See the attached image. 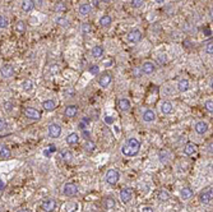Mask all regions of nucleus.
Here are the masks:
<instances>
[{
	"instance_id": "1",
	"label": "nucleus",
	"mask_w": 213,
	"mask_h": 212,
	"mask_svg": "<svg viewBox=\"0 0 213 212\" xmlns=\"http://www.w3.org/2000/svg\"><path fill=\"white\" fill-rule=\"evenodd\" d=\"M139 148H140V143L137 138H130L128 139L126 143L121 148V152L125 155V156H129V157H133V156H137L138 152H139Z\"/></svg>"
},
{
	"instance_id": "2",
	"label": "nucleus",
	"mask_w": 213,
	"mask_h": 212,
	"mask_svg": "<svg viewBox=\"0 0 213 212\" xmlns=\"http://www.w3.org/2000/svg\"><path fill=\"white\" fill-rule=\"evenodd\" d=\"M119 179H120V174H119L116 170H108L107 174H106V182L108 184H111V185H115Z\"/></svg>"
},
{
	"instance_id": "3",
	"label": "nucleus",
	"mask_w": 213,
	"mask_h": 212,
	"mask_svg": "<svg viewBox=\"0 0 213 212\" xmlns=\"http://www.w3.org/2000/svg\"><path fill=\"white\" fill-rule=\"evenodd\" d=\"M60 134H61V126L60 125L55 124V123L50 124V126H49V135L51 138H57Z\"/></svg>"
},
{
	"instance_id": "4",
	"label": "nucleus",
	"mask_w": 213,
	"mask_h": 212,
	"mask_svg": "<svg viewBox=\"0 0 213 212\" xmlns=\"http://www.w3.org/2000/svg\"><path fill=\"white\" fill-rule=\"evenodd\" d=\"M77 192H78V188H77V185L73 184V183H66L64 185V194L68 197H72V196H75Z\"/></svg>"
},
{
	"instance_id": "5",
	"label": "nucleus",
	"mask_w": 213,
	"mask_h": 212,
	"mask_svg": "<svg viewBox=\"0 0 213 212\" xmlns=\"http://www.w3.org/2000/svg\"><path fill=\"white\" fill-rule=\"evenodd\" d=\"M133 198V192L130 188H124L121 192H120V199L123 203H129Z\"/></svg>"
},
{
	"instance_id": "6",
	"label": "nucleus",
	"mask_w": 213,
	"mask_h": 212,
	"mask_svg": "<svg viewBox=\"0 0 213 212\" xmlns=\"http://www.w3.org/2000/svg\"><path fill=\"white\" fill-rule=\"evenodd\" d=\"M24 114L27 118H30V119H33V120H38L41 118V113L38 111V110H35L32 107H28L24 110Z\"/></svg>"
},
{
	"instance_id": "7",
	"label": "nucleus",
	"mask_w": 213,
	"mask_h": 212,
	"mask_svg": "<svg viewBox=\"0 0 213 212\" xmlns=\"http://www.w3.org/2000/svg\"><path fill=\"white\" fill-rule=\"evenodd\" d=\"M142 38V32L139 30H134L132 32H129V35H128V41L129 42H139Z\"/></svg>"
},
{
	"instance_id": "8",
	"label": "nucleus",
	"mask_w": 213,
	"mask_h": 212,
	"mask_svg": "<svg viewBox=\"0 0 213 212\" xmlns=\"http://www.w3.org/2000/svg\"><path fill=\"white\" fill-rule=\"evenodd\" d=\"M56 207V202L54 199H46L42 202V210L45 212H51L54 211V208Z\"/></svg>"
},
{
	"instance_id": "9",
	"label": "nucleus",
	"mask_w": 213,
	"mask_h": 212,
	"mask_svg": "<svg viewBox=\"0 0 213 212\" xmlns=\"http://www.w3.org/2000/svg\"><path fill=\"white\" fill-rule=\"evenodd\" d=\"M200 202L204 203V205H207V203H209L212 201V188H208L206 192H203L200 194Z\"/></svg>"
},
{
	"instance_id": "10",
	"label": "nucleus",
	"mask_w": 213,
	"mask_h": 212,
	"mask_svg": "<svg viewBox=\"0 0 213 212\" xmlns=\"http://www.w3.org/2000/svg\"><path fill=\"white\" fill-rule=\"evenodd\" d=\"M112 81V77H111V74H108V73H104L100 77V86L102 87H107L110 83H111Z\"/></svg>"
},
{
	"instance_id": "11",
	"label": "nucleus",
	"mask_w": 213,
	"mask_h": 212,
	"mask_svg": "<svg viewBox=\"0 0 213 212\" xmlns=\"http://www.w3.org/2000/svg\"><path fill=\"white\" fill-rule=\"evenodd\" d=\"M0 73H2L3 77L9 78V77H13L14 69H13V66H12V65H4V66L2 68V69H0Z\"/></svg>"
},
{
	"instance_id": "12",
	"label": "nucleus",
	"mask_w": 213,
	"mask_h": 212,
	"mask_svg": "<svg viewBox=\"0 0 213 212\" xmlns=\"http://www.w3.org/2000/svg\"><path fill=\"white\" fill-rule=\"evenodd\" d=\"M208 130V124L206 122H198L195 124V132L198 134H204Z\"/></svg>"
},
{
	"instance_id": "13",
	"label": "nucleus",
	"mask_w": 213,
	"mask_h": 212,
	"mask_svg": "<svg viewBox=\"0 0 213 212\" xmlns=\"http://www.w3.org/2000/svg\"><path fill=\"white\" fill-rule=\"evenodd\" d=\"M156 119V114L153 110H146V111L143 113V120L147 122V123H151V122H155Z\"/></svg>"
},
{
	"instance_id": "14",
	"label": "nucleus",
	"mask_w": 213,
	"mask_h": 212,
	"mask_svg": "<svg viewBox=\"0 0 213 212\" xmlns=\"http://www.w3.org/2000/svg\"><path fill=\"white\" fill-rule=\"evenodd\" d=\"M155 64L151 63V62H146L143 65H142V70L144 74H152L153 72H155Z\"/></svg>"
},
{
	"instance_id": "15",
	"label": "nucleus",
	"mask_w": 213,
	"mask_h": 212,
	"mask_svg": "<svg viewBox=\"0 0 213 212\" xmlns=\"http://www.w3.org/2000/svg\"><path fill=\"white\" fill-rule=\"evenodd\" d=\"M117 106H119V109H120L121 111H128V110L130 109V101L128 98H121V100H119Z\"/></svg>"
},
{
	"instance_id": "16",
	"label": "nucleus",
	"mask_w": 213,
	"mask_h": 212,
	"mask_svg": "<svg viewBox=\"0 0 213 212\" xmlns=\"http://www.w3.org/2000/svg\"><path fill=\"white\" fill-rule=\"evenodd\" d=\"M77 113H78V107H77L75 105L66 106L65 111H64L65 116H68V118H73V116H75V115H77Z\"/></svg>"
},
{
	"instance_id": "17",
	"label": "nucleus",
	"mask_w": 213,
	"mask_h": 212,
	"mask_svg": "<svg viewBox=\"0 0 213 212\" xmlns=\"http://www.w3.org/2000/svg\"><path fill=\"white\" fill-rule=\"evenodd\" d=\"M195 151H197V146L194 145V143H186V146L184 147V152L188 156H190V155H194L195 154Z\"/></svg>"
},
{
	"instance_id": "18",
	"label": "nucleus",
	"mask_w": 213,
	"mask_h": 212,
	"mask_svg": "<svg viewBox=\"0 0 213 212\" xmlns=\"http://www.w3.org/2000/svg\"><path fill=\"white\" fill-rule=\"evenodd\" d=\"M33 8H35V3H33V0H23L22 3V9L24 12H31Z\"/></svg>"
},
{
	"instance_id": "19",
	"label": "nucleus",
	"mask_w": 213,
	"mask_h": 212,
	"mask_svg": "<svg viewBox=\"0 0 213 212\" xmlns=\"http://www.w3.org/2000/svg\"><path fill=\"white\" fill-rule=\"evenodd\" d=\"M42 106H44L45 110H47V111H53V110H55L56 107V104L54 100H47V101H44L42 102Z\"/></svg>"
},
{
	"instance_id": "20",
	"label": "nucleus",
	"mask_w": 213,
	"mask_h": 212,
	"mask_svg": "<svg viewBox=\"0 0 213 212\" xmlns=\"http://www.w3.org/2000/svg\"><path fill=\"white\" fill-rule=\"evenodd\" d=\"M177 90L180 92H185L189 90V81L188 79H181L177 83Z\"/></svg>"
},
{
	"instance_id": "21",
	"label": "nucleus",
	"mask_w": 213,
	"mask_h": 212,
	"mask_svg": "<svg viewBox=\"0 0 213 212\" xmlns=\"http://www.w3.org/2000/svg\"><path fill=\"white\" fill-rule=\"evenodd\" d=\"M92 56L93 58H96V59H98V58H101L102 55H104V47L102 46H95L92 49Z\"/></svg>"
},
{
	"instance_id": "22",
	"label": "nucleus",
	"mask_w": 213,
	"mask_h": 212,
	"mask_svg": "<svg viewBox=\"0 0 213 212\" xmlns=\"http://www.w3.org/2000/svg\"><path fill=\"white\" fill-rule=\"evenodd\" d=\"M172 104L170 102V101H165V102H162V106H161V110H162L164 114H170L172 113Z\"/></svg>"
},
{
	"instance_id": "23",
	"label": "nucleus",
	"mask_w": 213,
	"mask_h": 212,
	"mask_svg": "<svg viewBox=\"0 0 213 212\" xmlns=\"http://www.w3.org/2000/svg\"><path fill=\"white\" fill-rule=\"evenodd\" d=\"M78 141H79V135L77 134V133H70L66 137L68 145H75V143H78Z\"/></svg>"
},
{
	"instance_id": "24",
	"label": "nucleus",
	"mask_w": 213,
	"mask_h": 212,
	"mask_svg": "<svg viewBox=\"0 0 213 212\" xmlns=\"http://www.w3.org/2000/svg\"><path fill=\"white\" fill-rule=\"evenodd\" d=\"M180 196L183 199H189L190 197H193V190L190 188H183L180 192Z\"/></svg>"
},
{
	"instance_id": "25",
	"label": "nucleus",
	"mask_w": 213,
	"mask_h": 212,
	"mask_svg": "<svg viewBox=\"0 0 213 212\" xmlns=\"http://www.w3.org/2000/svg\"><path fill=\"white\" fill-rule=\"evenodd\" d=\"M78 210V205L75 202H68L65 205V211L66 212H75Z\"/></svg>"
},
{
	"instance_id": "26",
	"label": "nucleus",
	"mask_w": 213,
	"mask_h": 212,
	"mask_svg": "<svg viewBox=\"0 0 213 212\" xmlns=\"http://www.w3.org/2000/svg\"><path fill=\"white\" fill-rule=\"evenodd\" d=\"M111 21L112 19H111V17H110V15H104L100 19V24H101V26H104V27H108L110 24H111Z\"/></svg>"
},
{
	"instance_id": "27",
	"label": "nucleus",
	"mask_w": 213,
	"mask_h": 212,
	"mask_svg": "<svg viewBox=\"0 0 213 212\" xmlns=\"http://www.w3.org/2000/svg\"><path fill=\"white\" fill-rule=\"evenodd\" d=\"M10 155H12L10 150L6 146H3L2 150H0V157H2V158H8V157H10Z\"/></svg>"
},
{
	"instance_id": "28",
	"label": "nucleus",
	"mask_w": 213,
	"mask_h": 212,
	"mask_svg": "<svg viewBox=\"0 0 213 212\" xmlns=\"http://www.w3.org/2000/svg\"><path fill=\"white\" fill-rule=\"evenodd\" d=\"M91 5L89 4H82L81 6H79V13L82 14V15H87L89 12H91Z\"/></svg>"
},
{
	"instance_id": "29",
	"label": "nucleus",
	"mask_w": 213,
	"mask_h": 212,
	"mask_svg": "<svg viewBox=\"0 0 213 212\" xmlns=\"http://www.w3.org/2000/svg\"><path fill=\"white\" fill-rule=\"evenodd\" d=\"M115 207V201L112 198H107L105 201V208L106 210H112Z\"/></svg>"
},
{
	"instance_id": "30",
	"label": "nucleus",
	"mask_w": 213,
	"mask_h": 212,
	"mask_svg": "<svg viewBox=\"0 0 213 212\" xmlns=\"http://www.w3.org/2000/svg\"><path fill=\"white\" fill-rule=\"evenodd\" d=\"M23 90L24 91H27V92H31L33 90V83L31 81H26L23 82Z\"/></svg>"
},
{
	"instance_id": "31",
	"label": "nucleus",
	"mask_w": 213,
	"mask_h": 212,
	"mask_svg": "<svg viewBox=\"0 0 213 212\" xmlns=\"http://www.w3.org/2000/svg\"><path fill=\"white\" fill-rule=\"evenodd\" d=\"M15 30H17V32H21V33H23V32L26 31V24H24V22L19 21L18 23H17V26H15Z\"/></svg>"
},
{
	"instance_id": "32",
	"label": "nucleus",
	"mask_w": 213,
	"mask_h": 212,
	"mask_svg": "<svg viewBox=\"0 0 213 212\" xmlns=\"http://www.w3.org/2000/svg\"><path fill=\"white\" fill-rule=\"evenodd\" d=\"M168 198H170V196H168L167 192L161 190V192L158 193V199H160V201H164V202H165V201H167Z\"/></svg>"
},
{
	"instance_id": "33",
	"label": "nucleus",
	"mask_w": 213,
	"mask_h": 212,
	"mask_svg": "<svg viewBox=\"0 0 213 212\" xmlns=\"http://www.w3.org/2000/svg\"><path fill=\"white\" fill-rule=\"evenodd\" d=\"M72 152L70 151H68V150H64V151H61V157L64 158V160H70L72 158Z\"/></svg>"
},
{
	"instance_id": "34",
	"label": "nucleus",
	"mask_w": 213,
	"mask_h": 212,
	"mask_svg": "<svg viewBox=\"0 0 213 212\" xmlns=\"http://www.w3.org/2000/svg\"><path fill=\"white\" fill-rule=\"evenodd\" d=\"M8 27V19L4 15H0V28H5Z\"/></svg>"
},
{
	"instance_id": "35",
	"label": "nucleus",
	"mask_w": 213,
	"mask_h": 212,
	"mask_svg": "<svg viewBox=\"0 0 213 212\" xmlns=\"http://www.w3.org/2000/svg\"><path fill=\"white\" fill-rule=\"evenodd\" d=\"M56 23H57V24H60V26H68V24H69L68 19L63 18V17H59V18L56 19Z\"/></svg>"
},
{
	"instance_id": "36",
	"label": "nucleus",
	"mask_w": 213,
	"mask_h": 212,
	"mask_svg": "<svg viewBox=\"0 0 213 212\" xmlns=\"http://www.w3.org/2000/svg\"><path fill=\"white\" fill-rule=\"evenodd\" d=\"M167 157H168V154L166 151H160V160L162 161V162H166V160H167Z\"/></svg>"
},
{
	"instance_id": "37",
	"label": "nucleus",
	"mask_w": 213,
	"mask_h": 212,
	"mask_svg": "<svg viewBox=\"0 0 213 212\" xmlns=\"http://www.w3.org/2000/svg\"><path fill=\"white\" fill-rule=\"evenodd\" d=\"M84 147H86L87 151H93V150H95V147H96V145H95V143H93L92 141L88 139V142L86 143V146H84Z\"/></svg>"
},
{
	"instance_id": "38",
	"label": "nucleus",
	"mask_w": 213,
	"mask_h": 212,
	"mask_svg": "<svg viewBox=\"0 0 213 212\" xmlns=\"http://www.w3.org/2000/svg\"><path fill=\"white\" fill-rule=\"evenodd\" d=\"M144 4V0H132V5L134 8H140Z\"/></svg>"
},
{
	"instance_id": "39",
	"label": "nucleus",
	"mask_w": 213,
	"mask_h": 212,
	"mask_svg": "<svg viewBox=\"0 0 213 212\" xmlns=\"http://www.w3.org/2000/svg\"><path fill=\"white\" fill-rule=\"evenodd\" d=\"M88 72L92 73V74H98V72H100V66H98V65H92V66H89Z\"/></svg>"
},
{
	"instance_id": "40",
	"label": "nucleus",
	"mask_w": 213,
	"mask_h": 212,
	"mask_svg": "<svg viewBox=\"0 0 213 212\" xmlns=\"http://www.w3.org/2000/svg\"><path fill=\"white\" fill-rule=\"evenodd\" d=\"M82 32H83V33L91 32V26H89L88 23H83V24H82Z\"/></svg>"
},
{
	"instance_id": "41",
	"label": "nucleus",
	"mask_w": 213,
	"mask_h": 212,
	"mask_svg": "<svg viewBox=\"0 0 213 212\" xmlns=\"http://www.w3.org/2000/svg\"><path fill=\"white\" fill-rule=\"evenodd\" d=\"M112 64H114V60H112L111 58H110V59H106V60H104V63H102V65L106 66V68L112 66Z\"/></svg>"
},
{
	"instance_id": "42",
	"label": "nucleus",
	"mask_w": 213,
	"mask_h": 212,
	"mask_svg": "<svg viewBox=\"0 0 213 212\" xmlns=\"http://www.w3.org/2000/svg\"><path fill=\"white\" fill-rule=\"evenodd\" d=\"M206 51H207V54H209V55L213 54V45H212V41L207 44V46H206Z\"/></svg>"
},
{
	"instance_id": "43",
	"label": "nucleus",
	"mask_w": 213,
	"mask_h": 212,
	"mask_svg": "<svg viewBox=\"0 0 213 212\" xmlns=\"http://www.w3.org/2000/svg\"><path fill=\"white\" fill-rule=\"evenodd\" d=\"M204 106H206V109L208 110V111H211V113L213 111V102H212V100H208Z\"/></svg>"
},
{
	"instance_id": "44",
	"label": "nucleus",
	"mask_w": 213,
	"mask_h": 212,
	"mask_svg": "<svg viewBox=\"0 0 213 212\" xmlns=\"http://www.w3.org/2000/svg\"><path fill=\"white\" fill-rule=\"evenodd\" d=\"M56 10H57V12H64V10H65L64 3H59V4L56 5Z\"/></svg>"
},
{
	"instance_id": "45",
	"label": "nucleus",
	"mask_w": 213,
	"mask_h": 212,
	"mask_svg": "<svg viewBox=\"0 0 213 212\" xmlns=\"http://www.w3.org/2000/svg\"><path fill=\"white\" fill-rule=\"evenodd\" d=\"M6 126V124H5V120L4 119H0V132L2 130H4V128Z\"/></svg>"
},
{
	"instance_id": "46",
	"label": "nucleus",
	"mask_w": 213,
	"mask_h": 212,
	"mask_svg": "<svg viewBox=\"0 0 213 212\" xmlns=\"http://www.w3.org/2000/svg\"><path fill=\"white\" fill-rule=\"evenodd\" d=\"M105 122H106L107 124H112V123H114V119H112L111 116H106V118H105Z\"/></svg>"
},
{
	"instance_id": "47",
	"label": "nucleus",
	"mask_w": 213,
	"mask_h": 212,
	"mask_svg": "<svg viewBox=\"0 0 213 212\" xmlns=\"http://www.w3.org/2000/svg\"><path fill=\"white\" fill-rule=\"evenodd\" d=\"M142 212H153V208H152V207H148V206H146V207H143Z\"/></svg>"
},
{
	"instance_id": "48",
	"label": "nucleus",
	"mask_w": 213,
	"mask_h": 212,
	"mask_svg": "<svg viewBox=\"0 0 213 212\" xmlns=\"http://www.w3.org/2000/svg\"><path fill=\"white\" fill-rule=\"evenodd\" d=\"M83 137L86 138V139H89V132H87L86 129H84L83 130Z\"/></svg>"
},
{
	"instance_id": "49",
	"label": "nucleus",
	"mask_w": 213,
	"mask_h": 212,
	"mask_svg": "<svg viewBox=\"0 0 213 212\" xmlns=\"http://www.w3.org/2000/svg\"><path fill=\"white\" fill-rule=\"evenodd\" d=\"M49 151H50V154H51V152H55V151H56L55 146H54V145H50V146H49Z\"/></svg>"
},
{
	"instance_id": "50",
	"label": "nucleus",
	"mask_w": 213,
	"mask_h": 212,
	"mask_svg": "<svg viewBox=\"0 0 213 212\" xmlns=\"http://www.w3.org/2000/svg\"><path fill=\"white\" fill-rule=\"evenodd\" d=\"M79 128H81L82 130H84V128H86V125H84V123H81V124H79Z\"/></svg>"
},
{
	"instance_id": "51",
	"label": "nucleus",
	"mask_w": 213,
	"mask_h": 212,
	"mask_svg": "<svg viewBox=\"0 0 213 212\" xmlns=\"http://www.w3.org/2000/svg\"><path fill=\"white\" fill-rule=\"evenodd\" d=\"M44 155H45V156H47V157H49V156H50V155H51V154H50V151H47V150H46V151H44Z\"/></svg>"
},
{
	"instance_id": "52",
	"label": "nucleus",
	"mask_w": 213,
	"mask_h": 212,
	"mask_svg": "<svg viewBox=\"0 0 213 212\" xmlns=\"http://www.w3.org/2000/svg\"><path fill=\"white\" fill-rule=\"evenodd\" d=\"M3 188H4V183L3 180H0V190H3Z\"/></svg>"
},
{
	"instance_id": "53",
	"label": "nucleus",
	"mask_w": 213,
	"mask_h": 212,
	"mask_svg": "<svg viewBox=\"0 0 213 212\" xmlns=\"http://www.w3.org/2000/svg\"><path fill=\"white\" fill-rule=\"evenodd\" d=\"M102 2H105V3H111L112 0H102Z\"/></svg>"
},
{
	"instance_id": "54",
	"label": "nucleus",
	"mask_w": 213,
	"mask_h": 212,
	"mask_svg": "<svg viewBox=\"0 0 213 212\" xmlns=\"http://www.w3.org/2000/svg\"><path fill=\"white\" fill-rule=\"evenodd\" d=\"M18 212H28L27 210H21V211H18Z\"/></svg>"
},
{
	"instance_id": "55",
	"label": "nucleus",
	"mask_w": 213,
	"mask_h": 212,
	"mask_svg": "<svg viewBox=\"0 0 213 212\" xmlns=\"http://www.w3.org/2000/svg\"><path fill=\"white\" fill-rule=\"evenodd\" d=\"M156 2H158V3H162V2H164V0H156Z\"/></svg>"
}]
</instances>
